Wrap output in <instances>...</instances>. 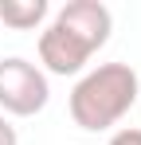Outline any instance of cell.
<instances>
[{
  "mask_svg": "<svg viewBox=\"0 0 141 145\" xmlns=\"http://www.w3.org/2000/svg\"><path fill=\"white\" fill-rule=\"evenodd\" d=\"M51 98L47 74L20 55L0 59V110L12 118H35Z\"/></svg>",
  "mask_w": 141,
  "mask_h": 145,
  "instance_id": "3957f363",
  "label": "cell"
},
{
  "mask_svg": "<svg viewBox=\"0 0 141 145\" xmlns=\"http://www.w3.org/2000/svg\"><path fill=\"white\" fill-rule=\"evenodd\" d=\"M106 145H141V129H133V125H125V129H118L114 137Z\"/></svg>",
  "mask_w": 141,
  "mask_h": 145,
  "instance_id": "5b68a950",
  "label": "cell"
},
{
  "mask_svg": "<svg viewBox=\"0 0 141 145\" xmlns=\"http://www.w3.org/2000/svg\"><path fill=\"white\" fill-rule=\"evenodd\" d=\"M141 94V82H137V71L129 63H102L86 71L74 90H70V118L78 129H110L133 110V102Z\"/></svg>",
  "mask_w": 141,
  "mask_h": 145,
  "instance_id": "7a4b0ae2",
  "label": "cell"
},
{
  "mask_svg": "<svg viewBox=\"0 0 141 145\" xmlns=\"http://www.w3.org/2000/svg\"><path fill=\"white\" fill-rule=\"evenodd\" d=\"M47 20V0H0V24L12 31H31Z\"/></svg>",
  "mask_w": 141,
  "mask_h": 145,
  "instance_id": "277c9868",
  "label": "cell"
},
{
  "mask_svg": "<svg viewBox=\"0 0 141 145\" xmlns=\"http://www.w3.org/2000/svg\"><path fill=\"white\" fill-rule=\"evenodd\" d=\"M0 145H20V137H16V125L0 114Z\"/></svg>",
  "mask_w": 141,
  "mask_h": 145,
  "instance_id": "8992f818",
  "label": "cell"
},
{
  "mask_svg": "<svg viewBox=\"0 0 141 145\" xmlns=\"http://www.w3.org/2000/svg\"><path fill=\"white\" fill-rule=\"evenodd\" d=\"M114 31V16L98 0H70L39 35V63L47 74H78L98 47H106Z\"/></svg>",
  "mask_w": 141,
  "mask_h": 145,
  "instance_id": "6da1fadb",
  "label": "cell"
}]
</instances>
